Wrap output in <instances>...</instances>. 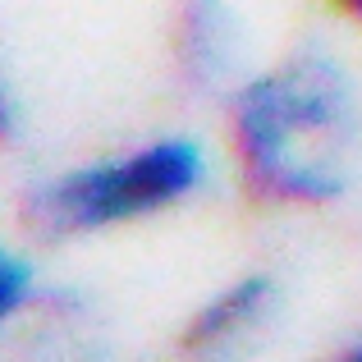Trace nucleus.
Masks as SVG:
<instances>
[{"instance_id":"obj_1","label":"nucleus","mask_w":362,"mask_h":362,"mask_svg":"<svg viewBox=\"0 0 362 362\" xmlns=\"http://www.w3.org/2000/svg\"><path fill=\"white\" fill-rule=\"evenodd\" d=\"M230 147L252 193L284 206H326L354 179L358 106L326 51H298L252 74L230 97Z\"/></svg>"},{"instance_id":"obj_2","label":"nucleus","mask_w":362,"mask_h":362,"mask_svg":"<svg viewBox=\"0 0 362 362\" xmlns=\"http://www.w3.org/2000/svg\"><path fill=\"white\" fill-rule=\"evenodd\" d=\"M211 179V156L188 133H156L129 151L60 170L33 193V216L51 234H106L165 216L197 197Z\"/></svg>"},{"instance_id":"obj_3","label":"nucleus","mask_w":362,"mask_h":362,"mask_svg":"<svg viewBox=\"0 0 362 362\" xmlns=\"http://www.w3.org/2000/svg\"><path fill=\"white\" fill-rule=\"evenodd\" d=\"M271 312H275V284L266 275H239V280L221 284L193 312L188 344L193 349H234L243 339H252L271 321Z\"/></svg>"},{"instance_id":"obj_4","label":"nucleus","mask_w":362,"mask_h":362,"mask_svg":"<svg viewBox=\"0 0 362 362\" xmlns=\"http://www.w3.org/2000/svg\"><path fill=\"white\" fill-rule=\"evenodd\" d=\"M184 64L193 78H225L234 64V23L225 0H188L184 5Z\"/></svg>"},{"instance_id":"obj_5","label":"nucleus","mask_w":362,"mask_h":362,"mask_svg":"<svg viewBox=\"0 0 362 362\" xmlns=\"http://www.w3.org/2000/svg\"><path fill=\"white\" fill-rule=\"evenodd\" d=\"M33 298H37L33 262H28L23 252H14V247L0 243V335H5V330L33 308Z\"/></svg>"},{"instance_id":"obj_6","label":"nucleus","mask_w":362,"mask_h":362,"mask_svg":"<svg viewBox=\"0 0 362 362\" xmlns=\"http://www.w3.org/2000/svg\"><path fill=\"white\" fill-rule=\"evenodd\" d=\"M330 5H335L339 14H349L354 23H362V0H330Z\"/></svg>"},{"instance_id":"obj_7","label":"nucleus","mask_w":362,"mask_h":362,"mask_svg":"<svg viewBox=\"0 0 362 362\" xmlns=\"http://www.w3.org/2000/svg\"><path fill=\"white\" fill-rule=\"evenodd\" d=\"M5 124H9V110H5V92H0V133H5Z\"/></svg>"},{"instance_id":"obj_8","label":"nucleus","mask_w":362,"mask_h":362,"mask_svg":"<svg viewBox=\"0 0 362 362\" xmlns=\"http://www.w3.org/2000/svg\"><path fill=\"white\" fill-rule=\"evenodd\" d=\"M354 358H362V344H358V349H354Z\"/></svg>"}]
</instances>
